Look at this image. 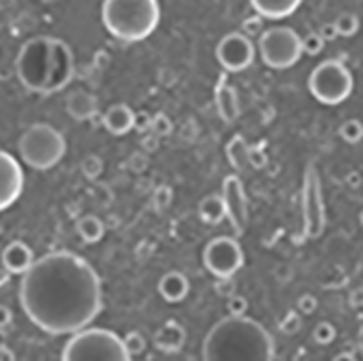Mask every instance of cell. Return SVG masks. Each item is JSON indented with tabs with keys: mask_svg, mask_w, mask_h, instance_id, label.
Here are the masks:
<instances>
[{
	"mask_svg": "<svg viewBox=\"0 0 363 361\" xmlns=\"http://www.w3.org/2000/svg\"><path fill=\"white\" fill-rule=\"evenodd\" d=\"M326 226V207L320 185V174L309 163L303 179V233L305 238H320Z\"/></svg>",
	"mask_w": 363,
	"mask_h": 361,
	"instance_id": "9c48e42d",
	"label": "cell"
},
{
	"mask_svg": "<svg viewBox=\"0 0 363 361\" xmlns=\"http://www.w3.org/2000/svg\"><path fill=\"white\" fill-rule=\"evenodd\" d=\"M16 72L28 91L42 96L57 94L68 87L74 77L72 48L52 35L30 38L18 52Z\"/></svg>",
	"mask_w": 363,
	"mask_h": 361,
	"instance_id": "7a4b0ae2",
	"label": "cell"
},
{
	"mask_svg": "<svg viewBox=\"0 0 363 361\" xmlns=\"http://www.w3.org/2000/svg\"><path fill=\"white\" fill-rule=\"evenodd\" d=\"M61 361H133L122 338L109 329H83L65 342Z\"/></svg>",
	"mask_w": 363,
	"mask_h": 361,
	"instance_id": "8992f818",
	"label": "cell"
},
{
	"mask_svg": "<svg viewBox=\"0 0 363 361\" xmlns=\"http://www.w3.org/2000/svg\"><path fill=\"white\" fill-rule=\"evenodd\" d=\"M26 318L48 335L79 333L103 311V283L87 261L55 250L33 261L20 281Z\"/></svg>",
	"mask_w": 363,
	"mask_h": 361,
	"instance_id": "6da1fadb",
	"label": "cell"
},
{
	"mask_svg": "<svg viewBox=\"0 0 363 361\" xmlns=\"http://www.w3.org/2000/svg\"><path fill=\"white\" fill-rule=\"evenodd\" d=\"M301 48H303V52L315 57V55H320L324 50V42H322V38L318 35L315 30H311V33H307L305 38H301Z\"/></svg>",
	"mask_w": 363,
	"mask_h": 361,
	"instance_id": "f546056e",
	"label": "cell"
},
{
	"mask_svg": "<svg viewBox=\"0 0 363 361\" xmlns=\"http://www.w3.org/2000/svg\"><path fill=\"white\" fill-rule=\"evenodd\" d=\"M226 311H228V316H233V318L246 316L248 313V301L235 291L233 296L226 299Z\"/></svg>",
	"mask_w": 363,
	"mask_h": 361,
	"instance_id": "4dcf8cb0",
	"label": "cell"
},
{
	"mask_svg": "<svg viewBox=\"0 0 363 361\" xmlns=\"http://www.w3.org/2000/svg\"><path fill=\"white\" fill-rule=\"evenodd\" d=\"M226 159L238 172H244L250 168V146L242 135L230 138V142L226 144Z\"/></svg>",
	"mask_w": 363,
	"mask_h": 361,
	"instance_id": "44dd1931",
	"label": "cell"
},
{
	"mask_svg": "<svg viewBox=\"0 0 363 361\" xmlns=\"http://www.w3.org/2000/svg\"><path fill=\"white\" fill-rule=\"evenodd\" d=\"M122 344L126 348V352L130 357H138L146 350V338L140 333V331H128L124 338H122Z\"/></svg>",
	"mask_w": 363,
	"mask_h": 361,
	"instance_id": "4316f807",
	"label": "cell"
},
{
	"mask_svg": "<svg viewBox=\"0 0 363 361\" xmlns=\"http://www.w3.org/2000/svg\"><path fill=\"white\" fill-rule=\"evenodd\" d=\"M274 352L270 331L248 316L222 318L203 342V361H274Z\"/></svg>",
	"mask_w": 363,
	"mask_h": 361,
	"instance_id": "3957f363",
	"label": "cell"
},
{
	"mask_svg": "<svg viewBox=\"0 0 363 361\" xmlns=\"http://www.w3.org/2000/svg\"><path fill=\"white\" fill-rule=\"evenodd\" d=\"M185 340H187V331L179 320H166L152 335L155 346L166 355L181 352L185 346Z\"/></svg>",
	"mask_w": 363,
	"mask_h": 361,
	"instance_id": "5bb4252c",
	"label": "cell"
},
{
	"mask_svg": "<svg viewBox=\"0 0 363 361\" xmlns=\"http://www.w3.org/2000/svg\"><path fill=\"white\" fill-rule=\"evenodd\" d=\"M333 361H357V357L352 352H340L333 357Z\"/></svg>",
	"mask_w": 363,
	"mask_h": 361,
	"instance_id": "b9f144b4",
	"label": "cell"
},
{
	"mask_svg": "<svg viewBox=\"0 0 363 361\" xmlns=\"http://www.w3.org/2000/svg\"><path fill=\"white\" fill-rule=\"evenodd\" d=\"M266 163H268V157H266L263 146H250V166L252 168H263Z\"/></svg>",
	"mask_w": 363,
	"mask_h": 361,
	"instance_id": "8d00e7d4",
	"label": "cell"
},
{
	"mask_svg": "<svg viewBox=\"0 0 363 361\" xmlns=\"http://www.w3.org/2000/svg\"><path fill=\"white\" fill-rule=\"evenodd\" d=\"M301 326H303V320H301V313L298 311H287L281 320V331L285 335H294V333H298L301 331Z\"/></svg>",
	"mask_w": 363,
	"mask_h": 361,
	"instance_id": "1f68e13d",
	"label": "cell"
},
{
	"mask_svg": "<svg viewBox=\"0 0 363 361\" xmlns=\"http://www.w3.org/2000/svg\"><path fill=\"white\" fill-rule=\"evenodd\" d=\"M0 361H16V355L9 346H3L0 344Z\"/></svg>",
	"mask_w": 363,
	"mask_h": 361,
	"instance_id": "ab89813d",
	"label": "cell"
},
{
	"mask_svg": "<svg viewBox=\"0 0 363 361\" xmlns=\"http://www.w3.org/2000/svg\"><path fill=\"white\" fill-rule=\"evenodd\" d=\"M318 35L322 38V42L326 44V42H333L335 38H337V33H335V26H333V22H328V24H322L320 26V30H315Z\"/></svg>",
	"mask_w": 363,
	"mask_h": 361,
	"instance_id": "74e56055",
	"label": "cell"
},
{
	"mask_svg": "<svg viewBox=\"0 0 363 361\" xmlns=\"http://www.w3.org/2000/svg\"><path fill=\"white\" fill-rule=\"evenodd\" d=\"M216 59L224 72H242L255 61V42L242 35L240 30L228 33L216 48Z\"/></svg>",
	"mask_w": 363,
	"mask_h": 361,
	"instance_id": "8fae6325",
	"label": "cell"
},
{
	"mask_svg": "<svg viewBox=\"0 0 363 361\" xmlns=\"http://www.w3.org/2000/svg\"><path fill=\"white\" fill-rule=\"evenodd\" d=\"M240 33H242V35H246L248 40H255V35H261V33H263V18H259V16L246 18Z\"/></svg>",
	"mask_w": 363,
	"mask_h": 361,
	"instance_id": "d6a6232c",
	"label": "cell"
},
{
	"mask_svg": "<svg viewBox=\"0 0 363 361\" xmlns=\"http://www.w3.org/2000/svg\"><path fill=\"white\" fill-rule=\"evenodd\" d=\"M150 133H155L157 138H166L172 133V120L166 113H155L150 118V126H148Z\"/></svg>",
	"mask_w": 363,
	"mask_h": 361,
	"instance_id": "83f0119b",
	"label": "cell"
},
{
	"mask_svg": "<svg viewBox=\"0 0 363 361\" xmlns=\"http://www.w3.org/2000/svg\"><path fill=\"white\" fill-rule=\"evenodd\" d=\"M103 124L111 135H126L135 128V111L126 103L111 105L103 113Z\"/></svg>",
	"mask_w": 363,
	"mask_h": 361,
	"instance_id": "ac0fdd59",
	"label": "cell"
},
{
	"mask_svg": "<svg viewBox=\"0 0 363 361\" xmlns=\"http://www.w3.org/2000/svg\"><path fill=\"white\" fill-rule=\"evenodd\" d=\"M81 172L85 174V179L94 181L101 177L103 172V159L98 157V155H87L83 161H81Z\"/></svg>",
	"mask_w": 363,
	"mask_h": 361,
	"instance_id": "f1b7e54d",
	"label": "cell"
},
{
	"mask_svg": "<svg viewBox=\"0 0 363 361\" xmlns=\"http://www.w3.org/2000/svg\"><path fill=\"white\" fill-rule=\"evenodd\" d=\"M315 309H318V301H315V296H311V294H305V296L298 299V313L311 316Z\"/></svg>",
	"mask_w": 363,
	"mask_h": 361,
	"instance_id": "d590c367",
	"label": "cell"
},
{
	"mask_svg": "<svg viewBox=\"0 0 363 361\" xmlns=\"http://www.w3.org/2000/svg\"><path fill=\"white\" fill-rule=\"evenodd\" d=\"M301 3L303 0H250V5L257 11V16L268 18V20H283V18L291 16L301 7Z\"/></svg>",
	"mask_w": 363,
	"mask_h": 361,
	"instance_id": "ffe728a7",
	"label": "cell"
},
{
	"mask_svg": "<svg viewBox=\"0 0 363 361\" xmlns=\"http://www.w3.org/2000/svg\"><path fill=\"white\" fill-rule=\"evenodd\" d=\"M65 150H68V142H65L63 133L46 122L30 124L18 142V152L22 163H26L33 170L55 168L65 157Z\"/></svg>",
	"mask_w": 363,
	"mask_h": 361,
	"instance_id": "5b68a950",
	"label": "cell"
},
{
	"mask_svg": "<svg viewBox=\"0 0 363 361\" xmlns=\"http://www.w3.org/2000/svg\"><path fill=\"white\" fill-rule=\"evenodd\" d=\"M198 216H201V220L207 222V224H220L226 218L222 196L209 194L207 199H203V203L198 205Z\"/></svg>",
	"mask_w": 363,
	"mask_h": 361,
	"instance_id": "603a6c76",
	"label": "cell"
},
{
	"mask_svg": "<svg viewBox=\"0 0 363 361\" xmlns=\"http://www.w3.org/2000/svg\"><path fill=\"white\" fill-rule=\"evenodd\" d=\"M346 181H348V185H350L352 189H359V187H361V174H359V172H350Z\"/></svg>",
	"mask_w": 363,
	"mask_h": 361,
	"instance_id": "60d3db41",
	"label": "cell"
},
{
	"mask_svg": "<svg viewBox=\"0 0 363 361\" xmlns=\"http://www.w3.org/2000/svg\"><path fill=\"white\" fill-rule=\"evenodd\" d=\"M333 26H335L337 38H340V35H342V38H352L354 33L359 30V16L352 13V11H344V13H340V16L335 18Z\"/></svg>",
	"mask_w": 363,
	"mask_h": 361,
	"instance_id": "cb8c5ba5",
	"label": "cell"
},
{
	"mask_svg": "<svg viewBox=\"0 0 363 361\" xmlns=\"http://www.w3.org/2000/svg\"><path fill=\"white\" fill-rule=\"evenodd\" d=\"M157 287H159V294L163 301L177 305V303L185 301V296L189 294V279L179 270H170L159 279Z\"/></svg>",
	"mask_w": 363,
	"mask_h": 361,
	"instance_id": "d6986e66",
	"label": "cell"
},
{
	"mask_svg": "<svg viewBox=\"0 0 363 361\" xmlns=\"http://www.w3.org/2000/svg\"><path fill=\"white\" fill-rule=\"evenodd\" d=\"M161 18L157 0H105L103 24L111 35L124 44H135L150 38Z\"/></svg>",
	"mask_w": 363,
	"mask_h": 361,
	"instance_id": "277c9868",
	"label": "cell"
},
{
	"mask_svg": "<svg viewBox=\"0 0 363 361\" xmlns=\"http://www.w3.org/2000/svg\"><path fill=\"white\" fill-rule=\"evenodd\" d=\"M216 291L220 294V296L228 299L235 294V283H233V277H224V279H218L216 283Z\"/></svg>",
	"mask_w": 363,
	"mask_h": 361,
	"instance_id": "e575fe53",
	"label": "cell"
},
{
	"mask_svg": "<svg viewBox=\"0 0 363 361\" xmlns=\"http://www.w3.org/2000/svg\"><path fill=\"white\" fill-rule=\"evenodd\" d=\"M259 55L272 70H285L303 57L301 35L289 26H272L259 35Z\"/></svg>",
	"mask_w": 363,
	"mask_h": 361,
	"instance_id": "ba28073f",
	"label": "cell"
},
{
	"mask_svg": "<svg viewBox=\"0 0 363 361\" xmlns=\"http://www.w3.org/2000/svg\"><path fill=\"white\" fill-rule=\"evenodd\" d=\"M309 91L324 105H340L352 91V74L340 59L318 63L309 74Z\"/></svg>",
	"mask_w": 363,
	"mask_h": 361,
	"instance_id": "52a82bcc",
	"label": "cell"
},
{
	"mask_svg": "<svg viewBox=\"0 0 363 361\" xmlns=\"http://www.w3.org/2000/svg\"><path fill=\"white\" fill-rule=\"evenodd\" d=\"M65 111L79 122H89L98 116V98L91 91L77 89L65 98Z\"/></svg>",
	"mask_w": 363,
	"mask_h": 361,
	"instance_id": "e0dca14e",
	"label": "cell"
},
{
	"mask_svg": "<svg viewBox=\"0 0 363 361\" xmlns=\"http://www.w3.org/2000/svg\"><path fill=\"white\" fill-rule=\"evenodd\" d=\"M170 199H172V189H170L168 185L157 187L155 194H152V203H155V207H157L159 211H161V209H166V207L170 205Z\"/></svg>",
	"mask_w": 363,
	"mask_h": 361,
	"instance_id": "836d02e7",
	"label": "cell"
},
{
	"mask_svg": "<svg viewBox=\"0 0 363 361\" xmlns=\"http://www.w3.org/2000/svg\"><path fill=\"white\" fill-rule=\"evenodd\" d=\"M203 264L216 277H233L244 266V250L235 238H216L203 250Z\"/></svg>",
	"mask_w": 363,
	"mask_h": 361,
	"instance_id": "30bf717a",
	"label": "cell"
},
{
	"mask_svg": "<svg viewBox=\"0 0 363 361\" xmlns=\"http://www.w3.org/2000/svg\"><path fill=\"white\" fill-rule=\"evenodd\" d=\"M220 196H222V203H224L226 218L230 220V224H233L235 233L242 235L248 226V199H246L244 185H242L238 174H228L224 179Z\"/></svg>",
	"mask_w": 363,
	"mask_h": 361,
	"instance_id": "7c38bea8",
	"label": "cell"
},
{
	"mask_svg": "<svg viewBox=\"0 0 363 361\" xmlns=\"http://www.w3.org/2000/svg\"><path fill=\"white\" fill-rule=\"evenodd\" d=\"M0 261H3V268L11 274H24L30 266L35 257H33V250L28 244L16 240V242H9L5 248H3V255H0Z\"/></svg>",
	"mask_w": 363,
	"mask_h": 361,
	"instance_id": "9a60e30c",
	"label": "cell"
},
{
	"mask_svg": "<svg viewBox=\"0 0 363 361\" xmlns=\"http://www.w3.org/2000/svg\"><path fill=\"white\" fill-rule=\"evenodd\" d=\"M216 109L218 116L224 122H235L240 118V101H238V91L230 87L226 72L220 74V81L216 85Z\"/></svg>",
	"mask_w": 363,
	"mask_h": 361,
	"instance_id": "2e32d148",
	"label": "cell"
},
{
	"mask_svg": "<svg viewBox=\"0 0 363 361\" xmlns=\"http://www.w3.org/2000/svg\"><path fill=\"white\" fill-rule=\"evenodd\" d=\"M24 189V172L18 159L7 152L0 150V211L9 209Z\"/></svg>",
	"mask_w": 363,
	"mask_h": 361,
	"instance_id": "4fadbf2b",
	"label": "cell"
},
{
	"mask_svg": "<svg viewBox=\"0 0 363 361\" xmlns=\"http://www.w3.org/2000/svg\"><path fill=\"white\" fill-rule=\"evenodd\" d=\"M313 342L320 344V346H328V344H333L335 338H337V329L331 324V322H318L313 326V333H311Z\"/></svg>",
	"mask_w": 363,
	"mask_h": 361,
	"instance_id": "d4e9b609",
	"label": "cell"
},
{
	"mask_svg": "<svg viewBox=\"0 0 363 361\" xmlns=\"http://www.w3.org/2000/svg\"><path fill=\"white\" fill-rule=\"evenodd\" d=\"M340 135L348 144H359L363 140V124H361V120H346L340 126Z\"/></svg>",
	"mask_w": 363,
	"mask_h": 361,
	"instance_id": "484cf974",
	"label": "cell"
},
{
	"mask_svg": "<svg viewBox=\"0 0 363 361\" xmlns=\"http://www.w3.org/2000/svg\"><path fill=\"white\" fill-rule=\"evenodd\" d=\"M77 233L85 244H96L105 235V222L94 213H87L77 220Z\"/></svg>",
	"mask_w": 363,
	"mask_h": 361,
	"instance_id": "7402d4cb",
	"label": "cell"
},
{
	"mask_svg": "<svg viewBox=\"0 0 363 361\" xmlns=\"http://www.w3.org/2000/svg\"><path fill=\"white\" fill-rule=\"evenodd\" d=\"M13 322V311H11V307H7V305H3L0 303V329H7V326Z\"/></svg>",
	"mask_w": 363,
	"mask_h": 361,
	"instance_id": "f35d334b",
	"label": "cell"
}]
</instances>
